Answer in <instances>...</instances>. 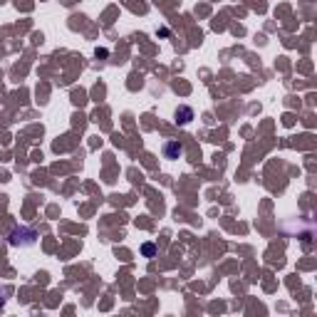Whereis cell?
<instances>
[{
    "instance_id": "6da1fadb",
    "label": "cell",
    "mask_w": 317,
    "mask_h": 317,
    "mask_svg": "<svg viewBox=\"0 0 317 317\" xmlns=\"http://www.w3.org/2000/svg\"><path fill=\"white\" fill-rule=\"evenodd\" d=\"M164 156H166L169 161L181 159V156H183V146L178 144V142H166V144H164Z\"/></svg>"
},
{
    "instance_id": "7a4b0ae2",
    "label": "cell",
    "mask_w": 317,
    "mask_h": 317,
    "mask_svg": "<svg viewBox=\"0 0 317 317\" xmlns=\"http://www.w3.org/2000/svg\"><path fill=\"white\" fill-rule=\"evenodd\" d=\"M191 119H194L191 107H178V109H176V124H188Z\"/></svg>"
},
{
    "instance_id": "3957f363",
    "label": "cell",
    "mask_w": 317,
    "mask_h": 317,
    "mask_svg": "<svg viewBox=\"0 0 317 317\" xmlns=\"http://www.w3.org/2000/svg\"><path fill=\"white\" fill-rule=\"evenodd\" d=\"M142 253H144L146 258H151V256H154V253H156V248H154V245H151V243H146L144 248H142Z\"/></svg>"
}]
</instances>
